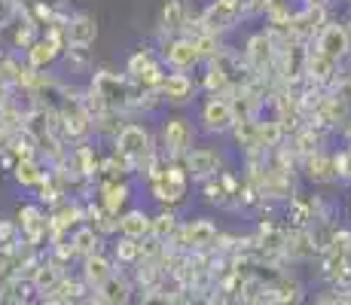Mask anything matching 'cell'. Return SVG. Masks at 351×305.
<instances>
[{
	"mask_svg": "<svg viewBox=\"0 0 351 305\" xmlns=\"http://www.w3.org/2000/svg\"><path fill=\"white\" fill-rule=\"evenodd\" d=\"M195 147V125L193 119L186 117H165L159 125V150L168 156V159H184Z\"/></svg>",
	"mask_w": 351,
	"mask_h": 305,
	"instance_id": "5",
	"label": "cell"
},
{
	"mask_svg": "<svg viewBox=\"0 0 351 305\" xmlns=\"http://www.w3.org/2000/svg\"><path fill=\"white\" fill-rule=\"evenodd\" d=\"M178 226H180V220H178V214H174V208H162L159 214H153L150 235L153 239H159V241H168L174 232H178Z\"/></svg>",
	"mask_w": 351,
	"mask_h": 305,
	"instance_id": "27",
	"label": "cell"
},
{
	"mask_svg": "<svg viewBox=\"0 0 351 305\" xmlns=\"http://www.w3.org/2000/svg\"><path fill=\"white\" fill-rule=\"evenodd\" d=\"M22 241V232H19V223L10 220V217H0V250H10Z\"/></svg>",
	"mask_w": 351,
	"mask_h": 305,
	"instance_id": "30",
	"label": "cell"
},
{
	"mask_svg": "<svg viewBox=\"0 0 351 305\" xmlns=\"http://www.w3.org/2000/svg\"><path fill=\"white\" fill-rule=\"evenodd\" d=\"M46 171H49V165L40 156H31V159H19L10 174L16 178V183L22 189H37V183L46 178Z\"/></svg>",
	"mask_w": 351,
	"mask_h": 305,
	"instance_id": "24",
	"label": "cell"
},
{
	"mask_svg": "<svg viewBox=\"0 0 351 305\" xmlns=\"http://www.w3.org/2000/svg\"><path fill=\"white\" fill-rule=\"evenodd\" d=\"M333 159H336V178L351 180V147H346L342 153H336Z\"/></svg>",
	"mask_w": 351,
	"mask_h": 305,
	"instance_id": "31",
	"label": "cell"
},
{
	"mask_svg": "<svg viewBox=\"0 0 351 305\" xmlns=\"http://www.w3.org/2000/svg\"><path fill=\"white\" fill-rule=\"evenodd\" d=\"M199 122L208 134H229L235 125V113H232V104H229L226 95H208L202 101V110H199Z\"/></svg>",
	"mask_w": 351,
	"mask_h": 305,
	"instance_id": "9",
	"label": "cell"
},
{
	"mask_svg": "<svg viewBox=\"0 0 351 305\" xmlns=\"http://www.w3.org/2000/svg\"><path fill=\"white\" fill-rule=\"evenodd\" d=\"M80 263H83V269H80V278L86 281V287H89V290L101 287L107 278L117 272V263H113V256H107V250H98V254L83 256Z\"/></svg>",
	"mask_w": 351,
	"mask_h": 305,
	"instance_id": "17",
	"label": "cell"
},
{
	"mask_svg": "<svg viewBox=\"0 0 351 305\" xmlns=\"http://www.w3.org/2000/svg\"><path fill=\"white\" fill-rule=\"evenodd\" d=\"M62 61H67L71 73H89L92 71V52L89 46H67L62 52Z\"/></svg>",
	"mask_w": 351,
	"mask_h": 305,
	"instance_id": "28",
	"label": "cell"
},
{
	"mask_svg": "<svg viewBox=\"0 0 351 305\" xmlns=\"http://www.w3.org/2000/svg\"><path fill=\"white\" fill-rule=\"evenodd\" d=\"M110 254H113V263H117V266L132 269L134 263L141 260V241L138 239H128V235H119V239L113 241Z\"/></svg>",
	"mask_w": 351,
	"mask_h": 305,
	"instance_id": "25",
	"label": "cell"
},
{
	"mask_svg": "<svg viewBox=\"0 0 351 305\" xmlns=\"http://www.w3.org/2000/svg\"><path fill=\"white\" fill-rule=\"evenodd\" d=\"M16 223L22 239L34 244V247H43V241L49 244V211H46L40 202H25L16 211Z\"/></svg>",
	"mask_w": 351,
	"mask_h": 305,
	"instance_id": "8",
	"label": "cell"
},
{
	"mask_svg": "<svg viewBox=\"0 0 351 305\" xmlns=\"http://www.w3.org/2000/svg\"><path fill=\"white\" fill-rule=\"evenodd\" d=\"M56 113L64 125L67 141H86L92 134V113H89V107H86V89H77V86L64 83V98Z\"/></svg>",
	"mask_w": 351,
	"mask_h": 305,
	"instance_id": "3",
	"label": "cell"
},
{
	"mask_svg": "<svg viewBox=\"0 0 351 305\" xmlns=\"http://www.w3.org/2000/svg\"><path fill=\"white\" fill-rule=\"evenodd\" d=\"M302 171L312 183H330L336 180V159L324 150H315L308 156H302Z\"/></svg>",
	"mask_w": 351,
	"mask_h": 305,
	"instance_id": "22",
	"label": "cell"
},
{
	"mask_svg": "<svg viewBox=\"0 0 351 305\" xmlns=\"http://www.w3.org/2000/svg\"><path fill=\"white\" fill-rule=\"evenodd\" d=\"M134 281L128 278L125 272H113L110 278H107L101 287H95L89 296H86V302H104V305H125V302H132L134 300Z\"/></svg>",
	"mask_w": 351,
	"mask_h": 305,
	"instance_id": "14",
	"label": "cell"
},
{
	"mask_svg": "<svg viewBox=\"0 0 351 305\" xmlns=\"http://www.w3.org/2000/svg\"><path fill=\"white\" fill-rule=\"evenodd\" d=\"M67 46H92L98 40V22L89 12H67Z\"/></svg>",
	"mask_w": 351,
	"mask_h": 305,
	"instance_id": "18",
	"label": "cell"
},
{
	"mask_svg": "<svg viewBox=\"0 0 351 305\" xmlns=\"http://www.w3.org/2000/svg\"><path fill=\"white\" fill-rule=\"evenodd\" d=\"M71 244H73V250H77V260H83V256L104 250V235L98 232V226L83 220L71 229Z\"/></svg>",
	"mask_w": 351,
	"mask_h": 305,
	"instance_id": "21",
	"label": "cell"
},
{
	"mask_svg": "<svg viewBox=\"0 0 351 305\" xmlns=\"http://www.w3.org/2000/svg\"><path fill=\"white\" fill-rule=\"evenodd\" d=\"M202 89L208 95H229L232 89V83H229V77L223 71H220L214 61H205V73H202Z\"/></svg>",
	"mask_w": 351,
	"mask_h": 305,
	"instance_id": "26",
	"label": "cell"
},
{
	"mask_svg": "<svg viewBox=\"0 0 351 305\" xmlns=\"http://www.w3.org/2000/svg\"><path fill=\"white\" fill-rule=\"evenodd\" d=\"M159 58L168 71H193V67L202 64L199 49H195L193 37L186 34H174V37H162L159 46Z\"/></svg>",
	"mask_w": 351,
	"mask_h": 305,
	"instance_id": "7",
	"label": "cell"
},
{
	"mask_svg": "<svg viewBox=\"0 0 351 305\" xmlns=\"http://www.w3.org/2000/svg\"><path fill=\"white\" fill-rule=\"evenodd\" d=\"M62 52H64V46H58L49 34L40 31L34 37V43L25 49V61H28L34 71H49L56 61H62Z\"/></svg>",
	"mask_w": 351,
	"mask_h": 305,
	"instance_id": "16",
	"label": "cell"
},
{
	"mask_svg": "<svg viewBox=\"0 0 351 305\" xmlns=\"http://www.w3.org/2000/svg\"><path fill=\"white\" fill-rule=\"evenodd\" d=\"M159 92L165 98V104L171 107H186L190 101H195V92H199V83L190 77V71H165L159 83Z\"/></svg>",
	"mask_w": 351,
	"mask_h": 305,
	"instance_id": "13",
	"label": "cell"
},
{
	"mask_svg": "<svg viewBox=\"0 0 351 305\" xmlns=\"http://www.w3.org/2000/svg\"><path fill=\"white\" fill-rule=\"evenodd\" d=\"M315 49L333 61H342L351 52V34L346 31L342 22H324L321 31L315 34Z\"/></svg>",
	"mask_w": 351,
	"mask_h": 305,
	"instance_id": "12",
	"label": "cell"
},
{
	"mask_svg": "<svg viewBox=\"0 0 351 305\" xmlns=\"http://www.w3.org/2000/svg\"><path fill=\"white\" fill-rule=\"evenodd\" d=\"M153 229V214L144 211V208H128V211L119 214L117 223V235H128V239L144 241Z\"/></svg>",
	"mask_w": 351,
	"mask_h": 305,
	"instance_id": "19",
	"label": "cell"
},
{
	"mask_svg": "<svg viewBox=\"0 0 351 305\" xmlns=\"http://www.w3.org/2000/svg\"><path fill=\"white\" fill-rule=\"evenodd\" d=\"M217 235H220L217 223L208 220V217H199V220L180 223L178 232H174L165 244L174 250H184V254H195V250H214Z\"/></svg>",
	"mask_w": 351,
	"mask_h": 305,
	"instance_id": "4",
	"label": "cell"
},
{
	"mask_svg": "<svg viewBox=\"0 0 351 305\" xmlns=\"http://www.w3.org/2000/svg\"><path fill=\"white\" fill-rule=\"evenodd\" d=\"M22 12H25V6L19 0H0V31H10L22 19Z\"/></svg>",
	"mask_w": 351,
	"mask_h": 305,
	"instance_id": "29",
	"label": "cell"
},
{
	"mask_svg": "<svg viewBox=\"0 0 351 305\" xmlns=\"http://www.w3.org/2000/svg\"><path fill=\"white\" fill-rule=\"evenodd\" d=\"M128 199H132V186H128V178L98 183V202H101V205H104L110 214H117V217L123 214L125 205H128Z\"/></svg>",
	"mask_w": 351,
	"mask_h": 305,
	"instance_id": "20",
	"label": "cell"
},
{
	"mask_svg": "<svg viewBox=\"0 0 351 305\" xmlns=\"http://www.w3.org/2000/svg\"><path fill=\"white\" fill-rule=\"evenodd\" d=\"M241 19H245V12L239 10L235 0H211V3L202 10V28L217 34V37H226L229 31L239 28Z\"/></svg>",
	"mask_w": 351,
	"mask_h": 305,
	"instance_id": "10",
	"label": "cell"
},
{
	"mask_svg": "<svg viewBox=\"0 0 351 305\" xmlns=\"http://www.w3.org/2000/svg\"><path fill=\"white\" fill-rule=\"evenodd\" d=\"M147 178V189H150V195L159 202L162 208H178L186 202V195H190V174H186L184 162L178 159H168L162 150H156L150 162H147V168L141 171Z\"/></svg>",
	"mask_w": 351,
	"mask_h": 305,
	"instance_id": "1",
	"label": "cell"
},
{
	"mask_svg": "<svg viewBox=\"0 0 351 305\" xmlns=\"http://www.w3.org/2000/svg\"><path fill=\"white\" fill-rule=\"evenodd\" d=\"M184 168H186V174H190V180H208V178H214L217 171H223L226 168V162H223V153L217 150V147H193L190 153L184 156Z\"/></svg>",
	"mask_w": 351,
	"mask_h": 305,
	"instance_id": "11",
	"label": "cell"
},
{
	"mask_svg": "<svg viewBox=\"0 0 351 305\" xmlns=\"http://www.w3.org/2000/svg\"><path fill=\"white\" fill-rule=\"evenodd\" d=\"M165 71L168 67L162 64V58L150 49V46H138V49L125 58V77L132 80V83L144 86V89L159 86L162 77H165Z\"/></svg>",
	"mask_w": 351,
	"mask_h": 305,
	"instance_id": "6",
	"label": "cell"
},
{
	"mask_svg": "<svg viewBox=\"0 0 351 305\" xmlns=\"http://www.w3.org/2000/svg\"><path fill=\"white\" fill-rule=\"evenodd\" d=\"M156 141H153L150 128L141 122H123L119 132L113 134V156L123 159L128 174H141L147 168V162L156 156Z\"/></svg>",
	"mask_w": 351,
	"mask_h": 305,
	"instance_id": "2",
	"label": "cell"
},
{
	"mask_svg": "<svg viewBox=\"0 0 351 305\" xmlns=\"http://www.w3.org/2000/svg\"><path fill=\"white\" fill-rule=\"evenodd\" d=\"M86 293H92V290L86 287L83 278H71L64 272L49 290H46V293H40L37 300L49 302V305H67V302H86Z\"/></svg>",
	"mask_w": 351,
	"mask_h": 305,
	"instance_id": "15",
	"label": "cell"
},
{
	"mask_svg": "<svg viewBox=\"0 0 351 305\" xmlns=\"http://www.w3.org/2000/svg\"><path fill=\"white\" fill-rule=\"evenodd\" d=\"M58 3H64V0H58Z\"/></svg>",
	"mask_w": 351,
	"mask_h": 305,
	"instance_id": "32",
	"label": "cell"
},
{
	"mask_svg": "<svg viewBox=\"0 0 351 305\" xmlns=\"http://www.w3.org/2000/svg\"><path fill=\"white\" fill-rule=\"evenodd\" d=\"M186 22V0H165L159 12V34L162 37H174V34H184Z\"/></svg>",
	"mask_w": 351,
	"mask_h": 305,
	"instance_id": "23",
	"label": "cell"
}]
</instances>
